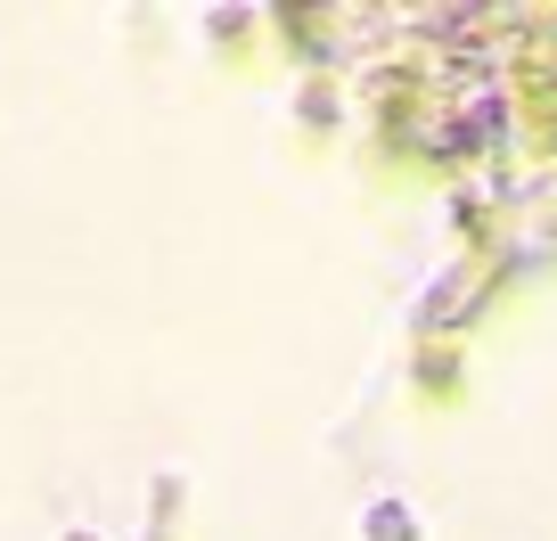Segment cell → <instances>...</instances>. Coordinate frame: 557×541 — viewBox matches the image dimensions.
Listing matches in <instances>:
<instances>
[{"label":"cell","mask_w":557,"mask_h":541,"mask_svg":"<svg viewBox=\"0 0 557 541\" xmlns=\"http://www.w3.org/2000/svg\"><path fill=\"white\" fill-rule=\"evenodd\" d=\"M361 541H418L410 501H369V508H361Z\"/></svg>","instance_id":"1"}]
</instances>
